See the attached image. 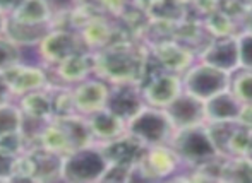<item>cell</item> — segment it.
<instances>
[{
  "instance_id": "6da1fadb",
  "label": "cell",
  "mask_w": 252,
  "mask_h": 183,
  "mask_svg": "<svg viewBox=\"0 0 252 183\" xmlns=\"http://www.w3.org/2000/svg\"><path fill=\"white\" fill-rule=\"evenodd\" d=\"M150 53L139 45L115 41L94 52V74L112 84H139L148 72Z\"/></svg>"
},
{
  "instance_id": "7a4b0ae2",
  "label": "cell",
  "mask_w": 252,
  "mask_h": 183,
  "mask_svg": "<svg viewBox=\"0 0 252 183\" xmlns=\"http://www.w3.org/2000/svg\"><path fill=\"white\" fill-rule=\"evenodd\" d=\"M170 146L173 147L180 161L194 166H204L213 163L221 154L213 140L208 125L204 123L175 130Z\"/></svg>"
},
{
  "instance_id": "3957f363",
  "label": "cell",
  "mask_w": 252,
  "mask_h": 183,
  "mask_svg": "<svg viewBox=\"0 0 252 183\" xmlns=\"http://www.w3.org/2000/svg\"><path fill=\"white\" fill-rule=\"evenodd\" d=\"M108 159L103 154L100 144H91L70 151L62 161V180L65 182H101L108 168Z\"/></svg>"
},
{
  "instance_id": "277c9868",
  "label": "cell",
  "mask_w": 252,
  "mask_h": 183,
  "mask_svg": "<svg viewBox=\"0 0 252 183\" xmlns=\"http://www.w3.org/2000/svg\"><path fill=\"white\" fill-rule=\"evenodd\" d=\"M127 132L143 140L148 147H151L172 142L175 127L166 115L165 108L146 105L136 117L127 122Z\"/></svg>"
},
{
  "instance_id": "5b68a950",
  "label": "cell",
  "mask_w": 252,
  "mask_h": 183,
  "mask_svg": "<svg viewBox=\"0 0 252 183\" xmlns=\"http://www.w3.org/2000/svg\"><path fill=\"white\" fill-rule=\"evenodd\" d=\"M230 80H232V74L201 62L184 72L182 86L184 91H187L189 94L202 101H208L209 98L230 89Z\"/></svg>"
},
{
  "instance_id": "8992f818",
  "label": "cell",
  "mask_w": 252,
  "mask_h": 183,
  "mask_svg": "<svg viewBox=\"0 0 252 183\" xmlns=\"http://www.w3.org/2000/svg\"><path fill=\"white\" fill-rule=\"evenodd\" d=\"M40 55L47 63L50 65H59L67 58L88 52L86 41H84L81 31L74 29H52L45 36V40L38 45Z\"/></svg>"
},
{
  "instance_id": "52a82bcc",
  "label": "cell",
  "mask_w": 252,
  "mask_h": 183,
  "mask_svg": "<svg viewBox=\"0 0 252 183\" xmlns=\"http://www.w3.org/2000/svg\"><path fill=\"white\" fill-rule=\"evenodd\" d=\"M146 105L156 108H166L184 91L182 79L179 74L159 70L158 74L148 76L141 84Z\"/></svg>"
},
{
  "instance_id": "ba28073f",
  "label": "cell",
  "mask_w": 252,
  "mask_h": 183,
  "mask_svg": "<svg viewBox=\"0 0 252 183\" xmlns=\"http://www.w3.org/2000/svg\"><path fill=\"white\" fill-rule=\"evenodd\" d=\"M179 163L180 157L177 156V153L170 144L151 146L148 147L141 163L136 166V173H139L143 178H150V180L166 178L175 173Z\"/></svg>"
},
{
  "instance_id": "9c48e42d",
  "label": "cell",
  "mask_w": 252,
  "mask_h": 183,
  "mask_svg": "<svg viewBox=\"0 0 252 183\" xmlns=\"http://www.w3.org/2000/svg\"><path fill=\"white\" fill-rule=\"evenodd\" d=\"M103 154L112 164H122V166L136 168L141 163L148 151V146L139 140L136 135L126 132L117 139L100 144Z\"/></svg>"
},
{
  "instance_id": "30bf717a",
  "label": "cell",
  "mask_w": 252,
  "mask_h": 183,
  "mask_svg": "<svg viewBox=\"0 0 252 183\" xmlns=\"http://www.w3.org/2000/svg\"><path fill=\"white\" fill-rule=\"evenodd\" d=\"M146 106L143 87L139 84H112L106 108L129 122Z\"/></svg>"
},
{
  "instance_id": "8fae6325",
  "label": "cell",
  "mask_w": 252,
  "mask_h": 183,
  "mask_svg": "<svg viewBox=\"0 0 252 183\" xmlns=\"http://www.w3.org/2000/svg\"><path fill=\"white\" fill-rule=\"evenodd\" d=\"M201 62L221 69L228 74H233L240 69L239 40L233 34L228 36H216L204 52L201 53Z\"/></svg>"
},
{
  "instance_id": "7c38bea8",
  "label": "cell",
  "mask_w": 252,
  "mask_h": 183,
  "mask_svg": "<svg viewBox=\"0 0 252 183\" xmlns=\"http://www.w3.org/2000/svg\"><path fill=\"white\" fill-rule=\"evenodd\" d=\"M166 115L172 120L175 130L187 129V127L199 125L206 122L204 101L192 96L187 91H182L168 106L165 108Z\"/></svg>"
},
{
  "instance_id": "4fadbf2b",
  "label": "cell",
  "mask_w": 252,
  "mask_h": 183,
  "mask_svg": "<svg viewBox=\"0 0 252 183\" xmlns=\"http://www.w3.org/2000/svg\"><path fill=\"white\" fill-rule=\"evenodd\" d=\"M108 94H110V87L103 80L86 79L83 82L76 84L72 89L76 111L88 117V115L101 110V108L106 106Z\"/></svg>"
},
{
  "instance_id": "5bb4252c",
  "label": "cell",
  "mask_w": 252,
  "mask_h": 183,
  "mask_svg": "<svg viewBox=\"0 0 252 183\" xmlns=\"http://www.w3.org/2000/svg\"><path fill=\"white\" fill-rule=\"evenodd\" d=\"M2 74H3V77H5L12 94H17V96H24V94L43 89V87L48 86L47 74H45V70H41L40 67L23 65V63L19 62Z\"/></svg>"
},
{
  "instance_id": "9a60e30c",
  "label": "cell",
  "mask_w": 252,
  "mask_h": 183,
  "mask_svg": "<svg viewBox=\"0 0 252 183\" xmlns=\"http://www.w3.org/2000/svg\"><path fill=\"white\" fill-rule=\"evenodd\" d=\"M52 29V23H26L9 16L3 34L17 47H38Z\"/></svg>"
},
{
  "instance_id": "2e32d148",
  "label": "cell",
  "mask_w": 252,
  "mask_h": 183,
  "mask_svg": "<svg viewBox=\"0 0 252 183\" xmlns=\"http://www.w3.org/2000/svg\"><path fill=\"white\" fill-rule=\"evenodd\" d=\"M26 156L31 164L33 180H62V154L38 144L28 149Z\"/></svg>"
},
{
  "instance_id": "e0dca14e",
  "label": "cell",
  "mask_w": 252,
  "mask_h": 183,
  "mask_svg": "<svg viewBox=\"0 0 252 183\" xmlns=\"http://www.w3.org/2000/svg\"><path fill=\"white\" fill-rule=\"evenodd\" d=\"M153 57L159 69L172 74H182L190 69L192 63V53L182 45L173 41H161L153 47Z\"/></svg>"
},
{
  "instance_id": "ac0fdd59",
  "label": "cell",
  "mask_w": 252,
  "mask_h": 183,
  "mask_svg": "<svg viewBox=\"0 0 252 183\" xmlns=\"http://www.w3.org/2000/svg\"><path fill=\"white\" fill-rule=\"evenodd\" d=\"M204 108L208 122H239L244 105L232 91L226 89L204 101Z\"/></svg>"
},
{
  "instance_id": "d6986e66",
  "label": "cell",
  "mask_w": 252,
  "mask_h": 183,
  "mask_svg": "<svg viewBox=\"0 0 252 183\" xmlns=\"http://www.w3.org/2000/svg\"><path fill=\"white\" fill-rule=\"evenodd\" d=\"M86 118L90 122V127L98 144L108 142V140L117 139V137L127 132V122L113 113L112 110H108L106 106L88 115Z\"/></svg>"
},
{
  "instance_id": "ffe728a7",
  "label": "cell",
  "mask_w": 252,
  "mask_h": 183,
  "mask_svg": "<svg viewBox=\"0 0 252 183\" xmlns=\"http://www.w3.org/2000/svg\"><path fill=\"white\" fill-rule=\"evenodd\" d=\"M19 108L23 115L31 120L38 122H52L55 118V108H53V98L50 87L28 93L21 98Z\"/></svg>"
},
{
  "instance_id": "44dd1931",
  "label": "cell",
  "mask_w": 252,
  "mask_h": 183,
  "mask_svg": "<svg viewBox=\"0 0 252 183\" xmlns=\"http://www.w3.org/2000/svg\"><path fill=\"white\" fill-rule=\"evenodd\" d=\"M55 69L57 76L65 84H79L90 79V76L94 72V53L91 50L81 52V53L55 65Z\"/></svg>"
},
{
  "instance_id": "7402d4cb",
  "label": "cell",
  "mask_w": 252,
  "mask_h": 183,
  "mask_svg": "<svg viewBox=\"0 0 252 183\" xmlns=\"http://www.w3.org/2000/svg\"><path fill=\"white\" fill-rule=\"evenodd\" d=\"M55 120L59 122V125L65 132L67 139H69L70 146H72V151L79 149V147L91 146V144H96V139H94L93 130H91L86 115L72 113L55 118Z\"/></svg>"
},
{
  "instance_id": "603a6c76",
  "label": "cell",
  "mask_w": 252,
  "mask_h": 183,
  "mask_svg": "<svg viewBox=\"0 0 252 183\" xmlns=\"http://www.w3.org/2000/svg\"><path fill=\"white\" fill-rule=\"evenodd\" d=\"M84 41H86L90 50H101V48L108 47V45L115 43L113 41V31L110 27V24L106 21H103L101 17H91L81 29Z\"/></svg>"
},
{
  "instance_id": "cb8c5ba5",
  "label": "cell",
  "mask_w": 252,
  "mask_h": 183,
  "mask_svg": "<svg viewBox=\"0 0 252 183\" xmlns=\"http://www.w3.org/2000/svg\"><path fill=\"white\" fill-rule=\"evenodd\" d=\"M10 16L26 23H52L53 10L48 0H24Z\"/></svg>"
},
{
  "instance_id": "d4e9b609",
  "label": "cell",
  "mask_w": 252,
  "mask_h": 183,
  "mask_svg": "<svg viewBox=\"0 0 252 183\" xmlns=\"http://www.w3.org/2000/svg\"><path fill=\"white\" fill-rule=\"evenodd\" d=\"M24 115L19 106L9 103L0 105V137L23 130Z\"/></svg>"
},
{
  "instance_id": "484cf974",
  "label": "cell",
  "mask_w": 252,
  "mask_h": 183,
  "mask_svg": "<svg viewBox=\"0 0 252 183\" xmlns=\"http://www.w3.org/2000/svg\"><path fill=\"white\" fill-rule=\"evenodd\" d=\"M230 91L242 105H252V70L240 69L230 80Z\"/></svg>"
},
{
  "instance_id": "4316f807",
  "label": "cell",
  "mask_w": 252,
  "mask_h": 183,
  "mask_svg": "<svg viewBox=\"0 0 252 183\" xmlns=\"http://www.w3.org/2000/svg\"><path fill=\"white\" fill-rule=\"evenodd\" d=\"M21 62V47L9 40L5 34H0V72H5L12 65Z\"/></svg>"
},
{
  "instance_id": "83f0119b",
  "label": "cell",
  "mask_w": 252,
  "mask_h": 183,
  "mask_svg": "<svg viewBox=\"0 0 252 183\" xmlns=\"http://www.w3.org/2000/svg\"><path fill=\"white\" fill-rule=\"evenodd\" d=\"M19 157L21 156H17V154L0 147V182H14Z\"/></svg>"
},
{
  "instance_id": "f1b7e54d",
  "label": "cell",
  "mask_w": 252,
  "mask_h": 183,
  "mask_svg": "<svg viewBox=\"0 0 252 183\" xmlns=\"http://www.w3.org/2000/svg\"><path fill=\"white\" fill-rule=\"evenodd\" d=\"M134 173H136V168L110 163L105 175L101 177V182H129L134 178Z\"/></svg>"
},
{
  "instance_id": "f546056e",
  "label": "cell",
  "mask_w": 252,
  "mask_h": 183,
  "mask_svg": "<svg viewBox=\"0 0 252 183\" xmlns=\"http://www.w3.org/2000/svg\"><path fill=\"white\" fill-rule=\"evenodd\" d=\"M239 40L240 69L252 70V33H242L237 36Z\"/></svg>"
},
{
  "instance_id": "4dcf8cb0",
  "label": "cell",
  "mask_w": 252,
  "mask_h": 183,
  "mask_svg": "<svg viewBox=\"0 0 252 183\" xmlns=\"http://www.w3.org/2000/svg\"><path fill=\"white\" fill-rule=\"evenodd\" d=\"M10 98H12V91H10V87H9V84H7L3 74L0 72V105L9 103Z\"/></svg>"
},
{
  "instance_id": "1f68e13d",
  "label": "cell",
  "mask_w": 252,
  "mask_h": 183,
  "mask_svg": "<svg viewBox=\"0 0 252 183\" xmlns=\"http://www.w3.org/2000/svg\"><path fill=\"white\" fill-rule=\"evenodd\" d=\"M24 0H0V10L5 12L7 16H10L12 12H16L17 7L23 3Z\"/></svg>"
},
{
  "instance_id": "d6a6232c",
  "label": "cell",
  "mask_w": 252,
  "mask_h": 183,
  "mask_svg": "<svg viewBox=\"0 0 252 183\" xmlns=\"http://www.w3.org/2000/svg\"><path fill=\"white\" fill-rule=\"evenodd\" d=\"M244 27H246L247 33H252V3L249 5L246 12V17H244Z\"/></svg>"
},
{
  "instance_id": "836d02e7",
  "label": "cell",
  "mask_w": 252,
  "mask_h": 183,
  "mask_svg": "<svg viewBox=\"0 0 252 183\" xmlns=\"http://www.w3.org/2000/svg\"><path fill=\"white\" fill-rule=\"evenodd\" d=\"M7 14L5 12H2L0 10V34H3V31H5V24H7Z\"/></svg>"
}]
</instances>
